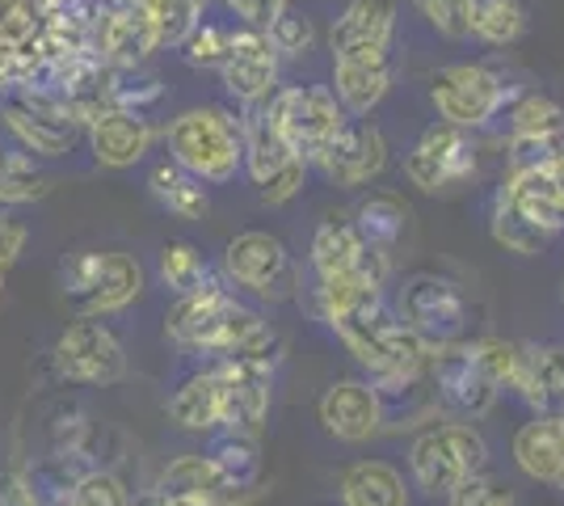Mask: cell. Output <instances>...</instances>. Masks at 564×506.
Returning <instances> with one entry per match:
<instances>
[{
  "mask_svg": "<svg viewBox=\"0 0 564 506\" xmlns=\"http://www.w3.org/2000/svg\"><path fill=\"white\" fill-rule=\"evenodd\" d=\"M89 136V148H94V161L106 169H131L148 157V148L156 140V127L148 122L143 110H106L101 119L85 131Z\"/></svg>",
  "mask_w": 564,
  "mask_h": 506,
  "instance_id": "cell-23",
  "label": "cell"
},
{
  "mask_svg": "<svg viewBox=\"0 0 564 506\" xmlns=\"http://www.w3.org/2000/svg\"><path fill=\"white\" fill-rule=\"evenodd\" d=\"M543 173H547V186H552V194H556V203L564 207V148L543 161Z\"/></svg>",
  "mask_w": 564,
  "mask_h": 506,
  "instance_id": "cell-50",
  "label": "cell"
},
{
  "mask_svg": "<svg viewBox=\"0 0 564 506\" xmlns=\"http://www.w3.org/2000/svg\"><path fill=\"white\" fill-rule=\"evenodd\" d=\"M135 4L143 9V18L152 22L161 47H182L189 30L207 18L212 0H135Z\"/></svg>",
  "mask_w": 564,
  "mask_h": 506,
  "instance_id": "cell-37",
  "label": "cell"
},
{
  "mask_svg": "<svg viewBox=\"0 0 564 506\" xmlns=\"http://www.w3.org/2000/svg\"><path fill=\"white\" fill-rule=\"evenodd\" d=\"M207 456L219 464V473H224V477H228L245 498H253V494L261 489V473H265V464H261L258 439L224 431L212 443V452H207Z\"/></svg>",
  "mask_w": 564,
  "mask_h": 506,
  "instance_id": "cell-35",
  "label": "cell"
},
{
  "mask_svg": "<svg viewBox=\"0 0 564 506\" xmlns=\"http://www.w3.org/2000/svg\"><path fill=\"white\" fill-rule=\"evenodd\" d=\"M476 169H480L476 131L455 127L447 119L430 122L417 136V144L404 152V177H409V186H417L425 194H443L451 186H464L468 177H476Z\"/></svg>",
  "mask_w": 564,
  "mask_h": 506,
  "instance_id": "cell-9",
  "label": "cell"
},
{
  "mask_svg": "<svg viewBox=\"0 0 564 506\" xmlns=\"http://www.w3.org/2000/svg\"><path fill=\"white\" fill-rule=\"evenodd\" d=\"M219 4L232 13V22L253 25V30H270V22L279 18L286 4H295V0H219Z\"/></svg>",
  "mask_w": 564,
  "mask_h": 506,
  "instance_id": "cell-46",
  "label": "cell"
},
{
  "mask_svg": "<svg viewBox=\"0 0 564 506\" xmlns=\"http://www.w3.org/2000/svg\"><path fill=\"white\" fill-rule=\"evenodd\" d=\"M321 427L341 443H367L383 431V401L376 380H337L321 397Z\"/></svg>",
  "mask_w": 564,
  "mask_h": 506,
  "instance_id": "cell-21",
  "label": "cell"
},
{
  "mask_svg": "<svg viewBox=\"0 0 564 506\" xmlns=\"http://www.w3.org/2000/svg\"><path fill=\"white\" fill-rule=\"evenodd\" d=\"M514 392L535 413H556V418H561L564 413V346H556V342L522 346Z\"/></svg>",
  "mask_w": 564,
  "mask_h": 506,
  "instance_id": "cell-25",
  "label": "cell"
},
{
  "mask_svg": "<svg viewBox=\"0 0 564 506\" xmlns=\"http://www.w3.org/2000/svg\"><path fill=\"white\" fill-rule=\"evenodd\" d=\"M51 182L25 148H0V207H25L43 203L51 194Z\"/></svg>",
  "mask_w": 564,
  "mask_h": 506,
  "instance_id": "cell-34",
  "label": "cell"
},
{
  "mask_svg": "<svg viewBox=\"0 0 564 506\" xmlns=\"http://www.w3.org/2000/svg\"><path fill=\"white\" fill-rule=\"evenodd\" d=\"M397 0H346V9L329 25V55L397 47Z\"/></svg>",
  "mask_w": 564,
  "mask_h": 506,
  "instance_id": "cell-22",
  "label": "cell"
},
{
  "mask_svg": "<svg viewBox=\"0 0 564 506\" xmlns=\"http://www.w3.org/2000/svg\"><path fill=\"white\" fill-rule=\"evenodd\" d=\"M362 254H367V241H362V233H358L354 216L333 212V216H325L316 228H312L307 262H312V274H316V279L358 270V266H362Z\"/></svg>",
  "mask_w": 564,
  "mask_h": 506,
  "instance_id": "cell-28",
  "label": "cell"
},
{
  "mask_svg": "<svg viewBox=\"0 0 564 506\" xmlns=\"http://www.w3.org/2000/svg\"><path fill=\"white\" fill-rule=\"evenodd\" d=\"M131 506H203L198 498H186V494H173V489H148L140 498H131Z\"/></svg>",
  "mask_w": 564,
  "mask_h": 506,
  "instance_id": "cell-49",
  "label": "cell"
},
{
  "mask_svg": "<svg viewBox=\"0 0 564 506\" xmlns=\"http://www.w3.org/2000/svg\"><path fill=\"white\" fill-rule=\"evenodd\" d=\"M388 165V140L371 119L350 115V122L337 131V140L325 148V157L316 161V169L325 173V182L341 186V191H358L367 182H376Z\"/></svg>",
  "mask_w": 564,
  "mask_h": 506,
  "instance_id": "cell-18",
  "label": "cell"
},
{
  "mask_svg": "<svg viewBox=\"0 0 564 506\" xmlns=\"http://www.w3.org/2000/svg\"><path fill=\"white\" fill-rule=\"evenodd\" d=\"M556 485H561V489H564V469H561V477H556Z\"/></svg>",
  "mask_w": 564,
  "mask_h": 506,
  "instance_id": "cell-52",
  "label": "cell"
},
{
  "mask_svg": "<svg viewBox=\"0 0 564 506\" xmlns=\"http://www.w3.org/2000/svg\"><path fill=\"white\" fill-rule=\"evenodd\" d=\"M333 334L341 337V346H346L376 380L425 372V367H430V355H434V346H430L422 334H413V330H409L400 316L388 313V309H376V313H367V316H350V321H337Z\"/></svg>",
  "mask_w": 564,
  "mask_h": 506,
  "instance_id": "cell-7",
  "label": "cell"
},
{
  "mask_svg": "<svg viewBox=\"0 0 564 506\" xmlns=\"http://www.w3.org/2000/svg\"><path fill=\"white\" fill-rule=\"evenodd\" d=\"M497 203H506L510 212H518L527 224H535L547 237H561L564 233V207L556 203L552 186H547L543 165L510 169L506 182H501V191H497Z\"/></svg>",
  "mask_w": 564,
  "mask_h": 506,
  "instance_id": "cell-26",
  "label": "cell"
},
{
  "mask_svg": "<svg viewBox=\"0 0 564 506\" xmlns=\"http://www.w3.org/2000/svg\"><path fill=\"white\" fill-rule=\"evenodd\" d=\"M68 506H131V489L110 469H89L72 485Z\"/></svg>",
  "mask_w": 564,
  "mask_h": 506,
  "instance_id": "cell-44",
  "label": "cell"
},
{
  "mask_svg": "<svg viewBox=\"0 0 564 506\" xmlns=\"http://www.w3.org/2000/svg\"><path fill=\"white\" fill-rule=\"evenodd\" d=\"M430 385L438 397V410H447L459 422L485 418L501 397V385L489 376V367L476 355V342H447L430 355Z\"/></svg>",
  "mask_w": 564,
  "mask_h": 506,
  "instance_id": "cell-11",
  "label": "cell"
},
{
  "mask_svg": "<svg viewBox=\"0 0 564 506\" xmlns=\"http://www.w3.org/2000/svg\"><path fill=\"white\" fill-rule=\"evenodd\" d=\"M232 30L236 22H215V18H203V22L194 25L186 34V43H182V55H186L189 68H203V73H219V64L228 60V47H232Z\"/></svg>",
  "mask_w": 564,
  "mask_h": 506,
  "instance_id": "cell-39",
  "label": "cell"
},
{
  "mask_svg": "<svg viewBox=\"0 0 564 506\" xmlns=\"http://www.w3.org/2000/svg\"><path fill=\"white\" fill-rule=\"evenodd\" d=\"M447 506H514V494L501 477L480 469V473H471L468 482H459L451 489Z\"/></svg>",
  "mask_w": 564,
  "mask_h": 506,
  "instance_id": "cell-45",
  "label": "cell"
},
{
  "mask_svg": "<svg viewBox=\"0 0 564 506\" xmlns=\"http://www.w3.org/2000/svg\"><path fill=\"white\" fill-rule=\"evenodd\" d=\"M165 97V85L143 68H110V101L122 106V110H143L156 106Z\"/></svg>",
  "mask_w": 564,
  "mask_h": 506,
  "instance_id": "cell-43",
  "label": "cell"
},
{
  "mask_svg": "<svg viewBox=\"0 0 564 506\" xmlns=\"http://www.w3.org/2000/svg\"><path fill=\"white\" fill-rule=\"evenodd\" d=\"M397 316L422 334L430 346H447V342H464L471 330V300L447 274H413L404 279L397 295Z\"/></svg>",
  "mask_w": 564,
  "mask_h": 506,
  "instance_id": "cell-8",
  "label": "cell"
},
{
  "mask_svg": "<svg viewBox=\"0 0 564 506\" xmlns=\"http://www.w3.org/2000/svg\"><path fill=\"white\" fill-rule=\"evenodd\" d=\"M265 34H270V43H274L282 64H286V60H304V55H312V51H316V39H321L316 18H312L307 9H300V4H286L279 18L270 22Z\"/></svg>",
  "mask_w": 564,
  "mask_h": 506,
  "instance_id": "cell-38",
  "label": "cell"
},
{
  "mask_svg": "<svg viewBox=\"0 0 564 506\" xmlns=\"http://www.w3.org/2000/svg\"><path fill=\"white\" fill-rule=\"evenodd\" d=\"M489 233H494V241L501 245V249L522 254V258H535V254H543V249L552 245V237H547V233H540L535 224H527V219L518 216V212H510L506 203H494Z\"/></svg>",
  "mask_w": 564,
  "mask_h": 506,
  "instance_id": "cell-41",
  "label": "cell"
},
{
  "mask_svg": "<svg viewBox=\"0 0 564 506\" xmlns=\"http://www.w3.org/2000/svg\"><path fill=\"white\" fill-rule=\"evenodd\" d=\"M161 489H173V494H186V498H198L203 506H240L249 503L240 489H236L219 464L212 456H177L165 469L161 477Z\"/></svg>",
  "mask_w": 564,
  "mask_h": 506,
  "instance_id": "cell-31",
  "label": "cell"
},
{
  "mask_svg": "<svg viewBox=\"0 0 564 506\" xmlns=\"http://www.w3.org/2000/svg\"><path fill=\"white\" fill-rule=\"evenodd\" d=\"M307 169L312 165L282 140V131L270 122V115L261 106L245 110V173L253 177L261 203H270V207L291 203L304 191Z\"/></svg>",
  "mask_w": 564,
  "mask_h": 506,
  "instance_id": "cell-10",
  "label": "cell"
},
{
  "mask_svg": "<svg viewBox=\"0 0 564 506\" xmlns=\"http://www.w3.org/2000/svg\"><path fill=\"white\" fill-rule=\"evenodd\" d=\"M522 34H527V4L522 0H476L471 39L480 47H514Z\"/></svg>",
  "mask_w": 564,
  "mask_h": 506,
  "instance_id": "cell-36",
  "label": "cell"
},
{
  "mask_svg": "<svg viewBox=\"0 0 564 506\" xmlns=\"http://www.w3.org/2000/svg\"><path fill=\"white\" fill-rule=\"evenodd\" d=\"M0 288H4V270H0Z\"/></svg>",
  "mask_w": 564,
  "mask_h": 506,
  "instance_id": "cell-53",
  "label": "cell"
},
{
  "mask_svg": "<svg viewBox=\"0 0 564 506\" xmlns=\"http://www.w3.org/2000/svg\"><path fill=\"white\" fill-rule=\"evenodd\" d=\"M518 97V85L506 80V73H497L489 64H443L430 73V106L438 110V119L480 131L489 127L497 115H506V106Z\"/></svg>",
  "mask_w": 564,
  "mask_h": 506,
  "instance_id": "cell-6",
  "label": "cell"
},
{
  "mask_svg": "<svg viewBox=\"0 0 564 506\" xmlns=\"http://www.w3.org/2000/svg\"><path fill=\"white\" fill-rule=\"evenodd\" d=\"M224 270L240 291L258 295V300H291L295 288H300V270H295V258L291 249L274 237V233H240L228 241L224 249Z\"/></svg>",
  "mask_w": 564,
  "mask_h": 506,
  "instance_id": "cell-12",
  "label": "cell"
},
{
  "mask_svg": "<svg viewBox=\"0 0 564 506\" xmlns=\"http://www.w3.org/2000/svg\"><path fill=\"white\" fill-rule=\"evenodd\" d=\"M0 506H39L30 477L22 473H0Z\"/></svg>",
  "mask_w": 564,
  "mask_h": 506,
  "instance_id": "cell-48",
  "label": "cell"
},
{
  "mask_svg": "<svg viewBox=\"0 0 564 506\" xmlns=\"http://www.w3.org/2000/svg\"><path fill=\"white\" fill-rule=\"evenodd\" d=\"M165 334L169 342L186 351L228 359V355H240L253 337L265 334V321L249 304H240L224 283L207 279L198 291L177 295V304L165 316Z\"/></svg>",
  "mask_w": 564,
  "mask_h": 506,
  "instance_id": "cell-1",
  "label": "cell"
},
{
  "mask_svg": "<svg viewBox=\"0 0 564 506\" xmlns=\"http://www.w3.org/2000/svg\"><path fill=\"white\" fill-rule=\"evenodd\" d=\"M341 506H409L404 473L388 460H358L341 473Z\"/></svg>",
  "mask_w": 564,
  "mask_h": 506,
  "instance_id": "cell-32",
  "label": "cell"
},
{
  "mask_svg": "<svg viewBox=\"0 0 564 506\" xmlns=\"http://www.w3.org/2000/svg\"><path fill=\"white\" fill-rule=\"evenodd\" d=\"M25 241H30V228L18 216L0 212V270H9V266L22 258Z\"/></svg>",
  "mask_w": 564,
  "mask_h": 506,
  "instance_id": "cell-47",
  "label": "cell"
},
{
  "mask_svg": "<svg viewBox=\"0 0 564 506\" xmlns=\"http://www.w3.org/2000/svg\"><path fill=\"white\" fill-rule=\"evenodd\" d=\"M489 464V448L476 427L447 418L438 427H425L409 448V477L430 498H447L459 482Z\"/></svg>",
  "mask_w": 564,
  "mask_h": 506,
  "instance_id": "cell-5",
  "label": "cell"
},
{
  "mask_svg": "<svg viewBox=\"0 0 564 506\" xmlns=\"http://www.w3.org/2000/svg\"><path fill=\"white\" fill-rule=\"evenodd\" d=\"M261 110L282 131V140L304 157L307 165H316L325 157V148L337 140V131L350 122V110L337 101L329 85H279L274 94L261 101Z\"/></svg>",
  "mask_w": 564,
  "mask_h": 506,
  "instance_id": "cell-4",
  "label": "cell"
},
{
  "mask_svg": "<svg viewBox=\"0 0 564 506\" xmlns=\"http://www.w3.org/2000/svg\"><path fill=\"white\" fill-rule=\"evenodd\" d=\"M219 385H224V431L258 439L274 401V363L249 355L219 359Z\"/></svg>",
  "mask_w": 564,
  "mask_h": 506,
  "instance_id": "cell-16",
  "label": "cell"
},
{
  "mask_svg": "<svg viewBox=\"0 0 564 506\" xmlns=\"http://www.w3.org/2000/svg\"><path fill=\"white\" fill-rule=\"evenodd\" d=\"M564 148V106L540 89H518L506 106V161L510 169L543 165Z\"/></svg>",
  "mask_w": 564,
  "mask_h": 506,
  "instance_id": "cell-14",
  "label": "cell"
},
{
  "mask_svg": "<svg viewBox=\"0 0 564 506\" xmlns=\"http://www.w3.org/2000/svg\"><path fill=\"white\" fill-rule=\"evenodd\" d=\"M392 80H397L392 47L333 55L329 89L337 94V101H341L350 115H358V119H367L379 101L392 94Z\"/></svg>",
  "mask_w": 564,
  "mask_h": 506,
  "instance_id": "cell-20",
  "label": "cell"
},
{
  "mask_svg": "<svg viewBox=\"0 0 564 506\" xmlns=\"http://www.w3.org/2000/svg\"><path fill=\"white\" fill-rule=\"evenodd\" d=\"M169 161L207 186H224L245 169V119L224 106H194L165 127Z\"/></svg>",
  "mask_w": 564,
  "mask_h": 506,
  "instance_id": "cell-2",
  "label": "cell"
},
{
  "mask_svg": "<svg viewBox=\"0 0 564 506\" xmlns=\"http://www.w3.org/2000/svg\"><path fill=\"white\" fill-rule=\"evenodd\" d=\"M55 372L72 385H118L127 376V351L97 316H76L55 342Z\"/></svg>",
  "mask_w": 564,
  "mask_h": 506,
  "instance_id": "cell-13",
  "label": "cell"
},
{
  "mask_svg": "<svg viewBox=\"0 0 564 506\" xmlns=\"http://www.w3.org/2000/svg\"><path fill=\"white\" fill-rule=\"evenodd\" d=\"M312 309H316V316L325 325H337V321H350V316H367L376 313V309H383V279H379L376 270H367V254H362L358 270L316 279Z\"/></svg>",
  "mask_w": 564,
  "mask_h": 506,
  "instance_id": "cell-24",
  "label": "cell"
},
{
  "mask_svg": "<svg viewBox=\"0 0 564 506\" xmlns=\"http://www.w3.org/2000/svg\"><path fill=\"white\" fill-rule=\"evenodd\" d=\"M161 279H165V288H173L177 295H189V291H198L212 279V266H207L198 245L169 241L165 249H161Z\"/></svg>",
  "mask_w": 564,
  "mask_h": 506,
  "instance_id": "cell-40",
  "label": "cell"
},
{
  "mask_svg": "<svg viewBox=\"0 0 564 506\" xmlns=\"http://www.w3.org/2000/svg\"><path fill=\"white\" fill-rule=\"evenodd\" d=\"M219 80H224V89H228L245 110L261 106V101L282 85V60H279V51H274V43H270V34L236 22L228 60L219 64Z\"/></svg>",
  "mask_w": 564,
  "mask_h": 506,
  "instance_id": "cell-15",
  "label": "cell"
},
{
  "mask_svg": "<svg viewBox=\"0 0 564 506\" xmlns=\"http://www.w3.org/2000/svg\"><path fill=\"white\" fill-rule=\"evenodd\" d=\"M59 283L80 316H110L140 300L143 266L122 249H80L59 266Z\"/></svg>",
  "mask_w": 564,
  "mask_h": 506,
  "instance_id": "cell-3",
  "label": "cell"
},
{
  "mask_svg": "<svg viewBox=\"0 0 564 506\" xmlns=\"http://www.w3.org/2000/svg\"><path fill=\"white\" fill-rule=\"evenodd\" d=\"M161 51L156 43V30L143 18V9L131 4H106L97 0L94 13V55L106 60L110 68H143V60Z\"/></svg>",
  "mask_w": 564,
  "mask_h": 506,
  "instance_id": "cell-19",
  "label": "cell"
},
{
  "mask_svg": "<svg viewBox=\"0 0 564 506\" xmlns=\"http://www.w3.org/2000/svg\"><path fill=\"white\" fill-rule=\"evenodd\" d=\"M169 418L182 431H219L224 427V385H219V367H207L198 376H189L169 397Z\"/></svg>",
  "mask_w": 564,
  "mask_h": 506,
  "instance_id": "cell-30",
  "label": "cell"
},
{
  "mask_svg": "<svg viewBox=\"0 0 564 506\" xmlns=\"http://www.w3.org/2000/svg\"><path fill=\"white\" fill-rule=\"evenodd\" d=\"M0 115H4V127L13 131V140L30 157H43V161L68 157L76 140H80V127L59 106H51L47 97L39 94H25V89H13V97H4Z\"/></svg>",
  "mask_w": 564,
  "mask_h": 506,
  "instance_id": "cell-17",
  "label": "cell"
},
{
  "mask_svg": "<svg viewBox=\"0 0 564 506\" xmlns=\"http://www.w3.org/2000/svg\"><path fill=\"white\" fill-rule=\"evenodd\" d=\"M106 4H131V0H106Z\"/></svg>",
  "mask_w": 564,
  "mask_h": 506,
  "instance_id": "cell-51",
  "label": "cell"
},
{
  "mask_svg": "<svg viewBox=\"0 0 564 506\" xmlns=\"http://www.w3.org/2000/svg\"><path fill=\"white\" fill-rule=\"evenodd\" d=\"M354 224L371 249L397 258V249L409 241V228H413V207L397 191H371L354 207Z\"/></svg>",
  "mask_w": 564,
  "mask_h": 506,
  "instance_id": "cell-29",
  "label": "cell"
},
{
  "mask_svg": "<svg viewBox=\"0 0 564 506\" xmlns=\"http://www.w3.org/2000/svg\"><path fill=\"white\" fill-rule=\"evenodd\" d=\"M514 464L531 482H552L564 469V422L556 413H535L514 431Z\"/></svg>",
  "mask_w": 564,
  "mask_h": 506,
  "instance_id": "cell-27",
  "label": "cell"
},
{
  "mask_svg": "<svg viewBox=\"0 0 564 506\" xmlns=\"http://www.w3.org/2000/svg\"><path fill=\"white\" fill-rule=\"evenodd\" d=\"M417 18H422L438 39L451 43H468L471 39V9L476 0H413Z\"/></svg>",
  "mask_w": 564,
  "mask_h": 506,
  "instance_id": "cell-42",
  "label": "cell"
},
{
  "mask_svg": "<svg viewBox=\"0 0 564 506\" xmlns=\"http://www.w3.org/2000/svg\"><path fill=\"white\" fill-rule=\"evenodd\" d=\"M148 191H152V198L165 207L169 216H177V219L207 216V191H203V182H198L194 173H186L177 161H165V165L152 169Z\"/></svg>",
  "mask_w": 564,
  "mask_h": 506,
  "instance_id": "cell-33",
  "label": "cell"
}]
</instances>
